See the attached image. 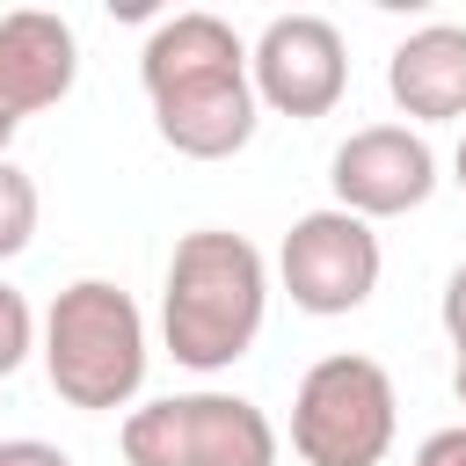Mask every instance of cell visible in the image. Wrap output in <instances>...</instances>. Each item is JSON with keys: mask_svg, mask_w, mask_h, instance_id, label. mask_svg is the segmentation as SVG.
Listing matches in <instances>:
<instances>
[{"mask_svg": "<svg viewBox=\"0 0 466 466\" xmlns=\"http://www.w3.org/2000/svg\"><path fill=\"white\" fill-rule=\"evenodd\" d=\"M116 444H124V466H277L284 451L277 422L248 393H218V386L138 400Z\"/></svg>", "mask_w": 466, "mask_h": 466, "instance_id": "cell-5", "label": "cell"}, {"mask_svg": "<svg viewBox=\"0 0 466 466\" xmlns=\"http://www.w3.org/2000/svg\"><path fill=\"white\" fill-rule=\"evenodd\" d=\"M36 342H44V320H36V306L0 277V379H15L29 357H36Z\"/></svg>", "mask_w": 466, "mask_h": 466, "instance_id": "cell-12", "label": "cell"}, {"mask_svg": "<svg viewBox=\"0 0 466 466\" xmlns=\"http://www.w3.org/2000/svg\"><path fill=\"white\" fill-rule=\"evenodd\" d=\"M437 320H444V335H451V350H466V262L444 277V299H437Z\"/></svg>", "mask_w": 466, "mask_h": 466, "instance_id": "cell-13", "label": "cell"}, {"mask_svg": "<svg viewBox=\"0 0 466 466\" xmlns=\"http://www.w3.org/2000/svg\"><path fill=\"white\" fill-rule=\"evenodd\" d=\"M400 437V393L379 357L335 350L291 386V451L306 466H379Z\"/></svg>", "mask_w": 466, "mask_h": 466, "instance_id": "cell-4", "label": "cell"}, {"mask_svg": "<svg viewBox=\"0 0 466 466\" xmlns=\"http://www.w3.org/2000/svg\"><path fill=\"white\" fill-rule=\"evenodd\" d=\"M36 211H44L36 182H29L15 160H0V262H15V255L36 240Z\"/></svg>", "mask_w": 466, "mask_h": 466, "instance_id": "cell-11", "label": "cell"}, {"mask_svg": "<svg viewBox=\"0 0 466 466\" xmlns=\"http://www.w3.org/2000/svg\"><path fill=\"white\" fill-rule=\"evenodd\" d=\"M328 189L357 218H400V211H422L437 197V153L415 124H364L335 146Z\"/></svg>", "mask_w": 466, "mask_h": 466, "instance_id": "cell-8", "label": "cell"}, {"mask_svg": "<svg viewBox=\"0 0 466 466\" xmlns=\"http://www.w3.org/2000/svg\"><path fill=\"white\" fill-rule=\"evenodd\" d=\"M73 73H80V36L66 15H44V7L0 15V160L22 131V116L73 95Z\"/></svg>", "mask_w": 466, "mask_h": 466, "instance_id": "cell-9", "label": "cell"}, {"mask_svg": "<svg viewBox=\"0 0 466 466\" xmlns=\"http://www.w3.org/2000/svg\"><path fill=\"white\" fill-rule=\"evenodd\" d=\"M415 466H466V422H451V430H430V437L415 444Z\"/></svg>", "mask_w": 466, "mask_h": 466, "instance_id": "cell-14", "label": "cell"}, {"mask_svg": "<svg viewBox=\"0 0 466 466\" xmlns=\"http://www.w3.org/2000/svg\"><path fill=\"white\" fill-rule=\"evenodd\" d=\"M0 466H73V459L44 437H0Z\"/></svg>", "mask_w": 466, "mask_h": 466, "instance_id": "cell-15", "label": "cell"}, {"mask_svg": "<svg viewBox=\"0 0 466 466\" xmlns=\"http://www.w3.org/2000/svg\"><path fill=\"white\" fill-rule=\"evenodd\" d=\"M269 313V262L233 226H189L160 284V342L182 371H233Z\"/></svg>", "mask_w": 466, "mask_h": 466, "instance_id": "cell-2", "label": "cell"}, {"mask_svg": "<svg viewBox=\"0 0 466 466\" xmlns=\"http://www.w3.org/2000/svg\"><path fill=\"white\" fill-rule=\"evenodd\" d=\"M44 379L66 408H87V415H109V408H131L138 386H146V313L124 284L109 277H73L51 306H44Z\"/></svg>", "mask_w": 466, "mask_h": 466, "instance_id": "cell-3", "label": "cell"}, {"mask_svg": "<svg viewBox=\"0 0 466 466\" xmlns=\"http://www.w3.org/2000/svg\"><path fill=\"white\" fill-rule=\"evenodd\" d=\"M386 95L415 131L422 124H466V22L408 29L386 58Z\"/></svg>", "mask_w": 466, "mask_h": 466, "instance_id": "cell-10", "label": "cell"}, {"mask_svg": "<svg viewBox=\"0 0 466 466\" xmlns=\"http://www.w3.org/2000/svg\"><path fill=\"white\" fill-rule=\"evenodd\" d=\"M138 87H146L160 146L182 153V160H233L255 138V124H262L248 44H240L233 22L204 15V7L167 15V22L146 29V44H138Z\"/></svg>", "mask_w": 466, "mask_h": 466, "instance_id": "cell-1", "label": "cell"}, {"mask_svg": "<svg viewBox=\"0 0 466 466\" xmlns=\"http://www.w3.org/2000/svg\"><path fill=\"white\" fill-rule=\"evenodd\" d=\"M451 182L466 189V138H459V153H451Z\"/></svg>", "mask_w": 466, "mask_h": 466, "instance_id": "cell-17", "label": "cell"}, {"mask_svg": "<svg viewBox=\"0 0 466 466\" xmlns=\"http://www.w3.org/2000/svg\"><path fill=\"white\" fill-rule=\"evenodd\" d=\"M451 393H459V408H466V350H459V364H451Z\"/></svg>", "mask_w": 466, "mask_h": 466, "instance_id": "cell-16", "label": "cell"}, {"mask_svg": "<svg viewBox=\"0 0 466 466\" xmlns=\"http://www.w3.org/2000/svg\"><path fill=\"white\" fill-rule=\"evenodd\" d=\"M379 269H386V248L371 233V218L342 211V204H320V211H299L284 248H277V277L291 291L299 313L313 320H342L357 313L371 291H379Z\"/></svg>", "mask_w": 466, "mask_h": 466, "instance_id": "cell-6", "label": "cell"}, {"mask_svg": "<svg viewBox=\"0 0 466 466\" xmlns=\"http://www.w3.org/2000/svg\"><path fill=\"white\" fill-rule=\"evenodd\" d=\"M248 73L262 109L313 124L350 95V44L328 15H269L262 36L248 44Z\"/></svg>", "mask_w": 466, "mask_h": 466, "instance_id": "cell-7", "label": "cell"}]
</instances>
